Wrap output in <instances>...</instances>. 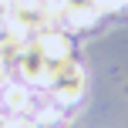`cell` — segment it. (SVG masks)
Here are the masks:
<instances>
[{"instance_id":"3","label":"cell","mask_w":128,"mask_h":128,"mask_svg":"<svg viewBox=\"0 0 128 128\" xmlns=\"http://www.w3.org/2000/svg\"><path fill=\"white\" fill-rule=\"evenodd\" d=\"M98 17H101V14L91 4L71 0V4H64L61 10L54 14V27H61V30H68V34H78V30H91V27L98 24Z\"/></svg>"},{"instance_id":"10","label":"cell","mask_w":128,"mask_h":128,"mask_svg":"<svg viewBox=\"0 0 128 128\" xmlns=\"http://www.w3.org/2000/svg\"><path fill=\"white\" fill-rule=\"evenodd\" d=\"M10 4L14 0H0V10H10Z\"/></svg>"},{"instance_id":"9","label":"cell","mask_w":128,"mask_h":128,"mask_svg":"<svg viewBox=\"0 0 128 128\" xmlns=\"http://www.w3.org/2000/svg\"><path fill=\"white\" fill-rule=\"evenodd\" d=\"M17 128H40V125L34 122V118H20V122H17Z\"/></svg>"},{"instance_id":"8","label":"cell","mask_w":128,"mask_h":128,"mask_svg":"<svg viewBox=\"0 0 128 128\" xmlns=\"http://www.w3.org/2000/svg\"><path fill=\"white\" fill-rule=\"evenodd\" d=\"M40 4H44V10L51 14V20H54V14H58L64 4H71V0H40Z\"/></svg>"},{"instance_id":"4","label":"cell","mask_w":128,"mask_h":128,"mask_svg":"<svg viewBox=\"0 0 128 128\" xmlns=\"http://www.w3.org/2000/svg\"><path fill=\"white\" fill-rule=\"evenodd\" d=\"M34 40H37V47L44 51V58L51 61V64H61V61H68L71 58V34L68 30H61V27H44V30H37L34 34Z\"/></svg>"},{"instance_id":"2","label":"cell","mask_w":128,"mask_h":128,"mask_svg":"<svg viewBox=\"0 0 128 128\" xmlns=\"http://www.w3.org/2000/svg\"><path fill=\"white\" fill-rule=\"evenodd\" d=\"M54 68L58 64H51L44 58V51L37 47V40H27L24 44V54H20V61H17V71L24 74V81L30 84V88H47L51 84V78H54Z\"/></svg>"},{"instance_id":"5","label":"cell","mask_w":128,"mask_h":128,"mask_svg":"<svg viewBox=\"0 0 128 128\" xmlns=\"http://www.w3.org/2000/svg\"><path fill=\"white\" fill-rule=\"evenodd\" d=\"M0 104H4L7 111H14L17 118H24V115H30L34 111V91H30V84H17L10 78V81L0 88Z\"/></svg>"},{"instance_id":"7","label":"cell","mask_w":128,"mask_h":128,"mask_svg":"<svg viewBox=\"0 0 128 128\" xmlns=\"http://www.w3.org/2000/svg\"><path fill=\"white\" fill-rule=\"evenodd\" d=\"M20 118L14 115V111H7V108H0V128H17Z\"/></svg>"},{"instance_id":"1","label":"cell","mask_w":128,"mask_h":128,"mask_svg":"<svg viewBox=\"0 0 128 128\" xmlns=\"http://www.w3.org/2000/svg\"><path fill=\"white\" fill-rule=\"evenodd\" d=\"M47 91L54 94V101H58L61 108L78 104L81 94H84V68L74 58L61 61L58 68H54V78H51V84H47Z\"/></svg>"},{"instance_id":"6","label":"cell","mask_w":128,"mask_h":128,"mask_svg":"<svg viewBox=\"0 0 128 128\" xmlns=\"http://www.w3.org/2000/svg\"><path fill=\"white\" fill-rule=\"evenodd\" d=\"M91 7H94L98 14H115V10H122V7H128V0H88Z\"/></svg>"}]
</instances>
